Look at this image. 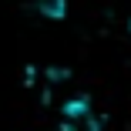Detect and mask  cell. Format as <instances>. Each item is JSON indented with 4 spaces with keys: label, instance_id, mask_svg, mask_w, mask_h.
<instances>
[{
    "label": "cell",
    "instance_id": "1",
    "mask_svg": "<svg viewBox=\"0 0 131 131\" xmlns=\"http://www.w3.org/2000/svg\"><path fill=\"white\" fill-rule=\"evenodd\" d=\"M34 7H37L44 17H50V20H61L64 10H67V0H34Z\"/></svg>",
    "mask_w": 131,
    "mask_h": 131
}]
</instances>
